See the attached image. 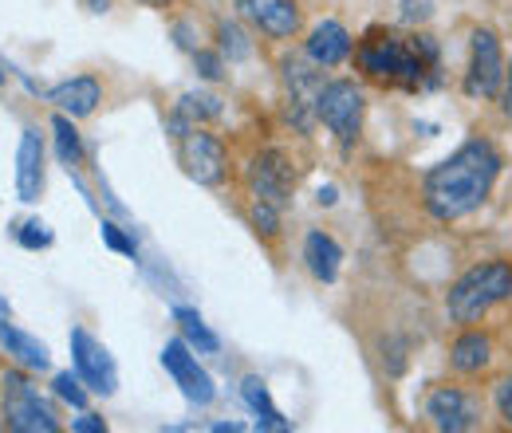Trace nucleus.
Listing matches in <instances>:
<instances>
[{
    "instance_id": "f257e3e1",
    "label": "nucleus",
    "mask_w": 512,
    "mask_h": 433,
    "mask_svg": "<svg viewBox=\"0 0 512 433\" xmlns=\"http://www.w3.org/2000/svg\"><path fill=\"white\" fill-rule=\"evenodd\" d=\"M501 174V158L489 142H465L457 154H449L446 162H438L426 182H422V197H426V209L438 217V221H457V217H469L473 209L485 205L489 189Z\"/></svg>"
},
{
    "instance_id": "f03ea898",
    "label": "nucleus",
    "mask_w": 512,
    "mask_h": 433,
    "mask_svg": "<svg viewBox=\"0 0 512 433\" xmlns=\"http://www.w3.org/2000/svg\"><path fill=\"white\" fill-rule=\"evenodd\" d=\"M355 60H359V71H363V75H371V79H379V83L418 87L422 75L438 60V48L430 44V36H418L414 44H406V40L394 36V32L371 28L367 40L359 44Z\"/></svg>"
},
{
    "instance_id": "7ed1b4c3",
    "label": "nucleus",
    "mask_w": 512,
    "mask_h": 433,
    "mask_svg": "<svg viewBox=\"0 0 512 433\" xmlns=\"http://www.w3.org/2000/svg\"><path fill=\"white\" fill-rule=\"evenodd\" d=\"M512 300V264L509 260H489L469 268L446 296V308L457 323H477L481 315L497 304Z\"/></svg>"
},
{
    "instance_id": "20e7f679",
    "label": "nucleus",
    "mask_w": 512,
    "mask_h": 433,
    "mask_svg": "<svg viewBox=\"0 0 512 433\" xmlns=\"http://www.w3.org/2000/svg\"><path fill=\"white\" fill-rule=\"evenodd\" d=\"M0 414H4V426L12 433L60 430L56 410L40 398V390L28 382V374H20V371H4V378H0Z\"/></svg>"
},
{
    "instance_id": "39448f33",
    "label": "nucleus",
    "mask_w": 512,
    "mask_h": 433,
    "mask_svg": "<svg viewBox=\"0 0 512 433\" xmlns=\"http://www.w3.org/2000/svg\"><path fill=\"white\" fill-rule=\"evenodd\" d=\"M363 91L347 79H335L320 91V103H316V115L331 126V134H339L343 146H351L363 130Z\"/></svg>"
},
{
    "instance_id": "423d86ee",
    "label": "nucleus",
    "mask_w": 512,
    "mask_h": 433,
    "mask_svg": "<svg viewBox=\"0 0 512 433\" xmlns=\"http://www.w3.org/2000/svg\"><path fill=\"white\" fill-rule=\"evenodd\" d=\"M505 56H501V44L489 28H477L473 32V52H469V75H465V91L473 99H497L505 91Z\"/></svg>"
},
{
    "instance_id": "0eeeda50",
    "label": "nucleus",
    "mask_w": 512,
    "mask_h": 433,
    "mask_svg": "<svg viewBox=\"0 0 512 433\" xmlns=\"http://www.w3.org/2000/svg\"><path fill=\"white\" fill-rule=\"evenodd\" d=\"M182 166L197 186H221L225 174H229V162H225V146L205 134V130H186L182 134Z\"/></svg>"
},
{
    "instance_id": "6e6552de",
    "label": "nucleus",
    "mask_w": 512,
    "mask_h": 433,
    "mask_svg": "<svg viewBox=\"0 0 512 433\" xmlns=\"http://www.w3.org/2000/svg\"><path fill=\"white\" fill-rule=\"evenodd\" d=\"M426 418H430L434 430L465 433L481 422V406H477V398H469L457 386H438L426 398Z\"/></svg>"
},
{
    "instance_id": "1a4fd4ad",
    "label": "nucleus",
    "mask_w": 512,
    "mask_h": 433,
    "mask_svg": "<svg viewBox=\"0 0 512 433\" xmlns=\"http://www.w3.org/2000/svg\"><path fill=\"white\" fill-rule=\"evenodd\" d=\"M71 359H75L79 378H83L91 390H99V394H115V386H119L115 363H111L107 347H103V343H95L83 327H75V331H71Z\"/></svg>"
},
{
    "instance_id": "9d476101",
    "label": "nucleus",
    "mask_w": 512,
    "mask_h": 433,
    "mask_svg": "<svg viewBox=\"0 0 512 433\" xmlns=\"http://www.w3.org/2000/svg\"><path fill=\"white\" fill-rule=\"evenodd\" d=\"M162 367L174 374V382L182 386V394L197 402V406H209L213 402V378L197 367V359L190 355V347H186V339H170L166 343V351H162Z\"/></svg>"
},
{
    "instance_id": "9b49d317",
    "label": "nucleus",
    "mask_w": 512,
    "mask_h": 433,
    "mask_svg": "<svg viewBox=\"0 0 512 433\" xmlns=\"http://www.w3.org/2000/svg\"><path fill=\"white\" fill-rule=\"evenodd\" d=\"M249 182H253V193L260 201H272L276 209L292 197V186H296V170L288 166V158L280 150H264L249 170Z\"/></svg>"
},
{
    "instance_id": "f8f14e48",
    "label": "nucleus",
    "mask_w": 512,
    "mask_h": 433,
    "mask_svg": "<svg viewBox=\"0 0 512 433\" xmlns=\"http://www.w3.org/2000/svg\"><path fill=\"white\" fill-rule=\"evenodd\" d=\"M237 8H241V16L253 28H260L272 40H288V36L300 32V8H296V0H237Z\"/></svg>"
},
{
    "instance_id": "ddd939ff",
    "label": "nucleus",
    "mask_w": 512,
    "mask_h": 433,
    "mask_svg": "<svg viewBox=\"0 0 512 433\" xmlns=\"http://www.w3.org/2000/svg\"><path fill=\"white\" fill-rule=\"evenodd\" d=\"M16 193L20 201H40L44 193V138L36 126L20 134V154H16Z\"/></svg>"
},
{
    "instance_id": "4468645a",
    "label": "nucleus",
    "mask_w": 512,
    "mask_h": 433,
    "mask_svg": "<svg viewBox=\"0 0 512 433\" xmlns=\"http://www.w3.org/2000/svg\"><path fill=\"white\" fill-rule=\"evenodd\" d=\"M351 56V36H347V28L339 24V20H323L312 28V36H308V60L316 63V67H335V63H343Z\"/></svg>"
},
{
    "instance_id": "2eb2a0df",
    "label": "nucleus",
    "mask_w": 512,
    "mask_h": 433,
    "mask_svg": "<svg viewBox=\"0 0 512 433\" xmlns=\"http://www.w3.org/2000/svg\"><path fill=\"white\" fill-rule=\"evenodd\" d=\"M99 99H103V91H99V83H95L91 75H79V79L60 83V87L52 91V103H56L64 115H71V119L91 115V111L99 107Z\"/></svg>"
},
{
    "instance_id": "dca6fc26",
    "label": "nucleus",
    "mask_w": 512,
    "mask_h": 433,
    "mask_svg": "<svg viewBox=\"0 0 512 433\" xmlns=\"http://www.w3.org/2000/svg\"><path fill=\"white\" fill-rule=\"evenodd\" d=\"M489 359H493V343H489V335H481V331H465V335H457V343L449 347V367L461 374H481L489 367Z\"/></svg>"
},
{
    "instance_id": "f3484780",
    "label": "nucleus",
    "mask_w": 512,
    "mask_h": 433,
    "mask_svg": "<svg viewBox=\"0 0 512 433\" xmlns=\"http://www.w3.org/2000/svg\"><path fill=\"white\" fill-rule=\"evenodd\" d=\"M0 343L8 347V355L20 363V367H28V371H48V347L40 343V339H32V335H24L20 327H12V323H0Z\"/></svg>"
},
{
    "instance_id": "a211bd4d",
    "label": "nucleus",
    "mask_w": 512,
    "mask_h": 433,
    "mask_svg": "<svg viewBox=\"0 0 512 433\" xmlns=\"http://www.w3.org/2000/svg\"><path fill=\"white\" fill-rule=\"evenodd\" d=\"M284 79H288V99H292V107H296V111H316L320 91H323L320 71L288 60L284 63Z\"/></svg>"
},
{
    "instance_id": "6ab92c4d",
    "label": "nucleus",
    "mask_w": 512,
    "mask_h": 433,
    "mask_svg": "<svg viewBox=\"0 0 512 433\" xmlns=\"http://www.w3.org/2000/svg\"><path fill=\"white\" fill-rule=\"evenodd\" d=\"M304 260H308V268H312V276H316V280L331 284V280L339 276L343 248L335 245L327 233H308V241H304Z\"/></svg>"
},
{
    "instance_id": "aec40b11",
    "label": "nucleus",
    "mask_w": 512,
    "mask_h": 433,
    "mask_svg": "<svg viewBox=\"0 0 512 433\" xmlns=\"http://www.w3.org/2000/svg\"><path fill=\"white\" fill-rule=\"evenodd\" d=\"M241 394H245V406L256 414V430H292V422H284L280 418V410L272 406V398H268V386L260 382V378H245V386H241Z\"/></svg>"
},
{
    "instance_id": "412c9836",
    "label": "nucleus",
    "mask_w": 512,
    "mask_h": 433,
    "mask_svg": "<svg viewBox=\"0 0 512 433\" xmlns=\"http://www.w3.org/2000/svg\"><path fill=\"white\" fill-rule=\"evenodd\" d=\"M174 319L182 323V335L190 339L193 347H201V351H209V355L221 347V343H217V335H213V331L201 323V315H197L193 308H178V311H174Z\"/></svg>"
},
{
    "instance_id": "4be33fe9",
    "label": "nucleus",
    "mask_w": 512,
    "mask_h": 433,
    "mask_svg": "<svg viewBox=\"0 0 512 433\" xmlns=\"http://www.w3.org/2000/svg\"><path fill=\"white\" fill-rule=\"evenodd\" d=\"M52 130H56V146H60V158H64L67 166H79V158H83V142H79V130L71 126V119H67L64 111L56 115Z\"/></svg>"
},
{
    "instance_id": "5701e85b",
    "label": "nucleus",
    "mask_w": 512,
    "mask_h": 433,
    "mask_svg": "<svg viewBox=\"0 0 512 433\" xmlns=\"http://www.w3.org/2000/svg\"><path fill=\"white\" fill-rule=\"evenodd\" d=\"M52 386H56V394H60V398H64V402H71V406H75V410H83V406H87V394H83V386H79V378H75V374H56V382H52Z\"/></svg>"
},
{
    "instance_id": "b1692460",
    "label": "nucleus",
    "mask_w": 512,
    "mask_h": 433,
    "mask_svg": "<svg viewBox=\"0 0 512 433\" xmlns=\"http://www.w3.org/2000/svg\"><path fill=\"white\" fill-rule=\"evenodd\" d=\"M253 225H256V233H264V237H276V229H280V217H276V205H272V201H260V197H256Z\"/></svg>"
},
{
    "instance_id": "393cba45",
    "label": "nucleus",
    "mask_w": 512,
    "mask_h": 433,
    "mask_svg": "<svg viewBox=\"0 0 512 433\" xmlns=\"http://www.w3.org/2000/svg\"><path fill=\"white\" fill-rule=\"evenodd\" d=\"M16 241H20L24 248H48V245H52V233H48L40 221H28V225H20Z\"/></svg>"
},
{
    "instance_id": "a878e982",
    "label": "nucleus",
    "mask_w": 512,
    "mask_h": 433,
    "mask_svg": "<svg viewBox=\"0 0 512 433\" xmlns=\"http://www.w3.org/2000/svg\"><path fill=\"white\" fill-rule=\"evenodd\" d=\"M221 48H225L233 60H245V56H249V44H245L241 28H233V24H221Z\"/></svg>"
},
{
    "instance_id": "bb28decb",
    "label": "nucleus",
    "mask_w": 512,
    "mask_h": 433,
    "mask_svg": "<svg viewBox=\"0 0 512 433\" xmlns=\"http://www.w3.org/2000/svg\"><path fill=\"white\" fill-rule=\"evenodd\" d=\"M193 63H197V71H201V79H225V63L217 52H193Z\"/></svg>"
},
{
    "instance_id": "cd10ccee",
    "label": "nucleus",
    "mask_w": 512,
    "mask_h": 433,
    "mask_svg": "<svg viewBox=\"0 0 512 433\" xmlns=\"http://www.w3.org/2000/svg\"><path fill=\"white\" fill-rule=\"evenodd\" d=\"M398 8H402L406 24H422V20L434 16V0H398Z\"/></svg>"
},
{
    "instance_id": "c85d7f7f",
    "label": "nucleus",
    "mask_w": 512,
    "mask_h": 433,
    "mask_svg": "<svg viewBox=\"0 0 512 433\" xmlns=\"http://www.w3.org/2000/svg\"><path fill=\"white\" fill-rule=\"evenodd\" d=\"M182 115H221V107H217V99L213 95H186L182 99Z\"/></svg>"
},
{
    "instance_id": "c756f323",
    "label": "nucleus",
    "mask_w": 512,
    "mask_h": 433,
    "mask_svg": "<svg viewBox=\"0 0 512 433\" xmlns=\"http://www.w3.org/2000/svg\"><path fill=\"white\" fill-rule=\"evenodd\" d=\"M103 241L115 248V252H123V256H134V241L119 233V225H111V221H103Z\"/></svg>"
},
{
    "instance_id": "7c9ffc66",
    "label": "nucleus",
    "mask_w": 512,
    "mask_h": 433,
    "mask_svg": "<svg viewBox=\"0 0 512 433\" xmlns=\"http://www.w3.org/2000/svg\"><path fill=\"white\" fill-rule=\"evenodd\" d=\"M497 410H501V418L512 426V378L497 382Z\"/></svg>"
},
{
    "instance_id": "2f4dec72",
    "label": "nucleus",
    "mask_w": 512,
    "mask_h": 433,
    "mask_svg": "<svg viewBox=\"0 0 512 433\" xmlns=\"http://www.w3.org/2000/svg\"><path fill=\"white\" fill-rule=\"evenodd\" d=\"M75 430H79V433H103V430H107V422H103L99 414H83V418L75 422Z\"/></svg>"
},
{
    "instance_id": "473e14b6",
    "label": "nucleus",
    "mask_w": 512,
    "mask_h": 433,
    "mask_svg": "<svg viewBox=\"0 0 512 433\" xmlns=\"http://www.w3.org/2000/svg\"><path fill=\"white\" fill-rule=\"evenodd\" d=\"M505 115L512 119V67H509V75H505Z\"/></svg>"
},
{
    "instance_id": "72a5a7b5",
    "label": "nucleus",
    "mask_w": 512,
    "mask_h": 433,
    "mask_svg": "<svg viewBox=\"0 0 512 433\" xmlns=\"http://www.w3.org/2000/svg\"><path fill=\"white\" fill-rule=\"evenodd\" d=\"M91 4H95V12H103V8H107V0H91Z\"/></svg>"
},
{
    "instance_id": "f704fd0d",
    "label": "nucleus",
    "mask_w": 512,
    "mask_h": 433,
    "mask_svg": "<svg viewBox=\"0 0 512 433\" xmlns=\"http://www.w3.org/2000/svg\"><path fill=\"white\" fill-rule=\"evenodd\" d=\"M146 4H154V8H166V4H170V0H146Z\"/></svg>"
}]
</instances>
